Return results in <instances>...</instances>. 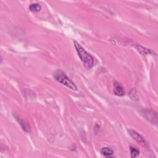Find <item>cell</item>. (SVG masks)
Masks as SVG:
<instances>
[{
    "label": "cell",
    "instance_id": "7",
    "mask_svg": "<svg viewBox=\"0 0 158 158\" xmlns=\"http://www.w3.org/2000/svg\"><path fill=\"white\" fill-rule=\"evenodd\" d=\"M130 154H131V157L132 158L137 157L139 156L140 154V151L135 147L130 146Z\"/></svg>",
    "mask_w": 158,
    "mask_h": 158
},
{
    "label": "cell",
    "instance_id": "9",
    "mask_svg": "<svg viewBox=\"0 0 158 158\" xmlns=\"http://www.w3.org/2000/svg\"><path fill=\"white\" fill-rule=\"evenodd\" d=\"M151 113H150V112H149V111H148V113H146V114H148V115H152V116H153V112H151ZM146 118L148 120H149L151 119V116H149V117L148 116V117H146Z\"/></svg>",
    "mask_w": 158,
    "mask_h": 158
},
{
    "label": "cell",
    "instance_id": "5",
    "mask_svg": "<svg viewBox=\"0 0 158 158\" xmlns=\"http://www.w3.org/2000/svg\"><path fill=\"white\" fill-rule=\"evenodd\" d=\"M135 47L137 49V50L143 55H156V53L154 52V51H153L151 49L146 48H145V47H143L142 46H140L139 45H137L135 46Z\"/></svg>",
    "mask_w": 158,
    "mask_h": 158
},
{
    "label": "cell",
    "instance_id": "2",
    "mask_svg": "<svg viewBox=\"0 0 158 158\" xmlns=\"http://www.w3.org/2000/svg\"><path fill=\"white\" fill-rule=\"evenodd\" d=\"M53 77L56 81L61 83V84L66 86L72 90H77V87H76L75 84L71 80H70L69 78L66 75V74L63 71L61 70H58L54 73Z\"/></svg>",
    "mask_w": 158,
    "mask_h": 158
},
{
    "label": "cell",
    "instance_id": "1",
    "mask_svg": "<svg viewBox=\"0 0 158 158\" xmlns=\"http://www.w3.org/2000/svg\"><path fill=\"white\" fill-rule=\"evenodd\" d=\"M74 44L78 55L83 63L84 66L88 69L93 67L94 66V58L93 56L87 52L85 49L77 41H74Z\"/></svg>",
    "mask_w": 158,
    "mask_h": 158
},
{
    "label": "cell",
    "instance_id": "8",
    "mask_svg": "<svg viewBox=\"0 0 158 158\" xmlns=\"http://www.w3.org/2000/svg\"><path fill=\"white\" fill-rule=\"evenodd\" d=\"M41 9V7L38 3H33L29 6V9L32 12H39Z\"/></svg>",
    "mask_w": 158,
    "mask_h": 158
},
{
    "label": "cell",
    "instance_id": "4",
    "mask_svg": "<svg viewBox=\"0 0 158 158\" xmlns=\"http://www.w3.org/2000/svg\"><path fill=\"white\" fill-rule=\"evenodd\" d=\"M114 93L119 96H122L125 94V91L122 85L116 81L114 83Z\"/></svg>",
    "mask_w": 158,
    "mask_h": 158
},
{
    "label": "cell",
    "instance_id": "3",
    "mask_svg": "<svg viewBox=\"0 0 158 158\" xmlns=\"http://www.w3.org/2000/svg\"><path fill=\"white\" fill-rule=\"evenodd\" d=\"M128 132L129 135L132 137L138 143H139L141 146H144V147L147 146V143H146V140L140 134L137 132L136 131H135L132 129H128Z\"/></svg>",
    "mask_w": 158,
    "mask_h": 158
},
{
    "label": "cell",
    "instance_id": "6",
    "mask_svg": "<svg viewBox=\"0 0 158 158\" xmlns=\"http://www.w3.org/2000/svg\"><path fill=\"white\" fill-rule=\"evenodd\" d=\"M100 152L102 155L106 157H111L114 154L113 151L111 148L108 147L102 148L100 150Z\"/></svg>",
    "mask_w": 158,
    "mask_h": 158
}]
</instances>
